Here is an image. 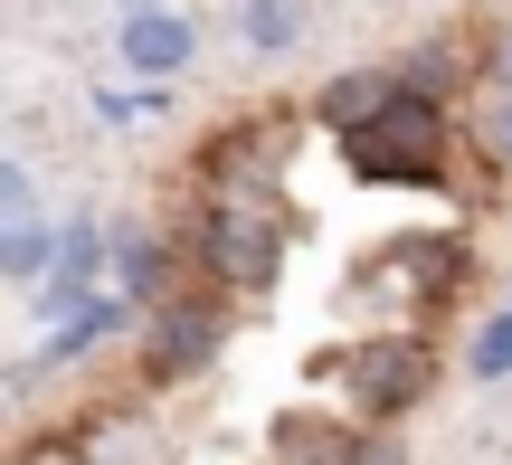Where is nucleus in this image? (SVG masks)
<instances>
[{"label":"nucleus","instance_id":"1","mask_svg":"<svg viewBox=\"0 0 512 465\" xmlns=\"http://www.w3.org/2000/svg\"><path fill=\"white\" fill-rule=\"evenodd\" d=\"M342 162L361 171V181H446V162H456V124H446V105L427 86L399 76V95H389L370 124L342 133Z\"/></svg>","mask_w":512,"mask_h":465},{"label":"nucleus","instance_id":"2","mask_svg":"<svg viewBox=\"0 0 512 465\" xmlns=\"http://www.w3.org/2000/svg\"><path fill=\"white\" fill-rule=\"evenodd\" d=\"M285 257V209L266 190H209V209L190 219V266L209 276V295H256Z\"/></svg>","mask_w":512,"mask_h":465},{"label":"nucleus","instance_id":"3","mask_svg":"<svg viewBox=\"0 0 512 465\" xmlns=\"http://www.w3.org/2000/svg\"><path fill=\"white\" fill-rule=\"evenodd\" d=\"M323 371L351 390V409H361V418H399V409H418V399H427L437 361H427L418 333H408V342H399V333H370V342H342Z\"/></svg>","mask_w":512,"mask_h":465},{"label":"nucleus","instance_id":"4","mask_svg":"<svg viewBox=\"0 0 512 465\" xmlns=\"http://www.w3.org/2000/svg\"><path fill=\"white\" fill-rule=\"evenodd\" d=\"M114 57H124V76H143V86H171V76H190V57H200V19L171 10V0H124Z\"/></svg>","mask_w":512,"mask_h":465},{"label":"nucleus","instance_id":"5","mask_svg":"<svg viewBox=\"0 0 512 465\" xmlns=\"http://www.w3.org/2000/svg\"><path fill=\"white\" fill-rule=\"evenodd\" d=\"M219 333H228V304L219 295H162L143 314V361H152V371H200V361L219 352Z\"/></svg>","mask_w":512,"mask_h":465},{"label":"nucleus","instance_id":"6","mask_svg":"<svg viewBox=\"0 0 512 465\" xmlns=\"http://www.w3.org/2000/svg\"><path fill=\"white\" fill-rule=\"evenodd\" d=\"M124 333H143V304H133V295H95L86 314H67L48 342H38V361H29V371H67V361L105 352V342H124Z\"/></svg>","mask_w":512,"mask_h":465},{"label":"nucleus","instance_id":"7","mask_svg":"<svg viewBox=\"0 0 512 465\" xmlns=\"http://www.w3.org/2000/svg\"><path fill=\"white\" fill-rule=\"evenodd\" d=\"M275 465H380V447L361 428H332V418L294 409V418H275Z\"/></svg>","mask_w":512,"mask_h":465},{"label":"nucleus","instance_id":"8","mask_svg":"<svg viewBox=\"0 0 512 465\" xmlns=\"http://www.w3.org/2000/svg\"><path fill=\"white\" fill-rule=\"evenodd\" d=\"M57 247H67V228L38 219V209H19V219H0V285H48L57 276Z\"/></svg>","mask_w":512,"mask_h":465},{"label":"nucleus","instance_id":"9","mask_svg":"<svg viewBox=\"0 0 512 465\" xmlns=\"http://www.w3.org/2000/svg\"><path fill=\"white\" fill-rule=\"evenodd\" d=\"M304 19H313V0H238L228 29H238L247 57H294L304 48Z\"/></svg>","mask_w":512,"mask_h":465},{"label":"nucleus","instance_id":"10","mask_svg":"<svg viewBox=\"0 0 512 465\" xmlns=\"http://www.w3.org/2000/svg\"><path fill=\"white\" fill-rule=\"evenodd\" d=\"M389 95H399V76H389V67H351V76H332V86H323V105H313V114H323V133L342 143V133L370 124Z\"/></svg>","mask_w":512,"mask_h":465},{"label":"nucleus","instance_id":"11","mask_svg":"<svg viewBox=\"0 0 512 465\" xmlns=\"http://www.w3.org/2000/svg\"><path fill=\"white\" fill-rule=\"evenodd\" d=\"M114 276H124V295L143 304H162V247H152V228H114Z\"/></svg>","mask_w":512,"mask_h":465},{"label":"nucleus","instance_id":"12","mask_svg":"<svg viewBox=\"0 0 512 465\" xmlns=\"http://www.w3.org/2000/svg\"><path fill=\"white\" fill-rule=\"evenodd\" d=\"M465 371H475L484 390H503V380H512V295L475 323V342H465Z\"/></svg>","mask_w":512,"mask_h":465},{"label":"nucleus","instance_id":"13","mask_svg":"<svg viewBox=\"0 0 512 465\" xmlns=\"http://www.w3.org/2000/svg\"><path fill=\"white\" fill-rule=\"evenodd\" d=\"M475 143L494 152V162H512V95H503V86L484 95V114H475Z\"/></svg>","mask_w":512,"mask_h":465},{"label":"nucleus","instance_id":"14","mask_svg":"<svg viewBox=\"0 0 512 465\" xmlns=\"http://www.w3.org/2000/svg\"><path fill=\"white\" fill-rule=\"evenodd\" d=\"M19 209H38V181H29V162L0 152V219H19Z\"/></svg>","mask_w":512,"mask_h":465},{"label":"nucleus","instance_id":"15","mask_svg":"<svg viewBox=\"0 0 512 465\" xmlns=\"http://www.w3.org/2000/svg\"><path fill=\"white\" fill-rule=\"evenodd\" d=\"M484 86H503V95H512V19L494 29V48H484Z\"/></svg>","mask_w":512,"mask_h":465}]
</instances>
